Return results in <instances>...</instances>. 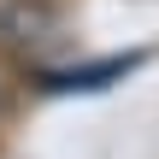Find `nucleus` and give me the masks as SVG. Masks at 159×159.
Segmentation results:
<instances>
[{
  "mask_svg": "<svg viewBox=\"0 0 159 159\" xmlns=\"http://www.w3.org/2000/svg\"><path fill=\"white\" fill-rule=\"evenodd\" d=\"M136 65H142V53L100 59V65H83V71H59V77H47V89H106L112 77H124V71H136Z\"/></svg>",
  "mask_w": 159,
  "mask_h": 159,
  "instance_id": "1",
  "label": "nucleus"
},
{
  "mask_svg": "<svg viewBox=\"0 0 159 159\" xmlns=\"http://www.w3.org/2000/svg\"><path fill=\"white\" fill-rule=\"evenodd\" d=\"M0 24L12 30V41H47L41 30H53V12H41V6H18V12H6Z\"/></svg>",
  "mask_w": 159,
  "mask_h": 159,
  "instance_id": "2",
  "label": "nucleus"
},
{
  "mask_svg": "<svg viewBox=\"0 0 159 159\" xmlns=\"http://www.w3.org/2000/svg\"><path fill=\"white\" fill-rule=\"evenodd\" d=\"M0 112H6V89H0Z\"/></svg>",
  "mask_w": 159,
  "mask_h": 159,
  "instance_id": "3",
  "label": "nucleus"
}]
</instances>
